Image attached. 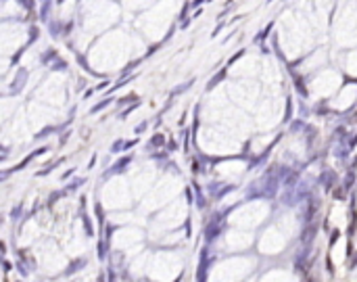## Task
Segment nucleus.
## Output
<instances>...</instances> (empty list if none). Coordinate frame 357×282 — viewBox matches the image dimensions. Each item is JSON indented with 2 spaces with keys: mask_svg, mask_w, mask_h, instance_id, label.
I'll return each instance as SVG.
<instances>
[{
  "mask_svg": "<svg viewBox=\"0 0 357 282\" xmlns=\"http://www.w3.org/2000/svg\"><path fill=\"white\" fill-rule=\"evenodd\" d=\"M153 142H155V144H161V142H163V138H161V136H155Z\"/></svg>",
  "mask_w": 357,
  "mask_h": 282,
  "instance_id": "f257e3e1",
  "label": "nucleus"
}]
</instances>
